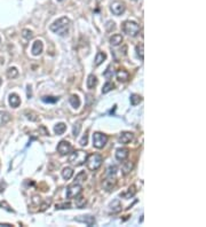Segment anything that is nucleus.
Here are the masks:
<instances>
[{"instance_id":"39448f33","label":"nucleus","mask_w":206,"mask_h":227,"mask_svg":"<svg viewBox=\"0 0 206 227\" xmlns=\"http://www.w3.org/2000/svg\"><path fill=\"white\" fill-rule=\"evenodd\" d=\"M108 142V137L106 134L101 133V132H95L93 134V146L97 149H101L106 146Z\"/></svg>"},{"instance_id":"4c0bfd02","label":"nucleus","mask_w":206,"mask_h":227,"mask_svg":"<svg viewBox=\"0 0 206 227\" xmlns=\"http://www.w3.org/2000/svg\"><path fill=\"white\" fill-rule=\"evenodd\" d=\"M106 30H108V31L115 30V28H116V25H115V22H112V21H109V22H106Z\"/></svg>"},{"instance_id":"f8f14e48","label":"nucleus","mask_w":206,"mask_h":227,"mask_svg":"<svg viewBox=\"0 0 206 227\" xmlns=\"http://www.w3.org/2000/svg\"><path fill=\"white\" fill-rule=\"evenodd\" d=\"M8 102H9V106L12 108H17V107H20L21 99H20V97H18L16 93H12V94H9Z\"/></svg>"},{"instance_id":"72a5a7b5","label":"nucleus","mask_w":206,"mask_h":227,"mask_svg":"<svg viewBox=\"0 0 206 227\" xmlns=\"http://www.w3.org/2000/svg\"><path fill=\"white\" fill-rule=\"evenodd\" d=\"M117 170H118V167L116 166V165H111V166L108 167V176L109 177H112V176H115L117 172Z\"/></svg>"},{"instance_id":"bb28decb","label":"nucleus","mask_w":206,"mask_h":227,"mask_svg":"<svg viewBox=\"0 0 206 227\" xmlns=\"http://www.w3.org/2000/svg\"><path fill=\"white\" fill-rule=\"evenodd\" d=\"M132 169H133V163H132V162H126V163L123 165V169H121V171H123V174H124V176L128 174L131 171H132Z\"/></svg>"},{"instance_id":"e433bc0d","label":"nucleus","mask_w":206,"mask_h":227,"mask_svg":"<svg viewBox=\"0 0 206 227\" xmlns=\"http://www.w3.org/2000/svg\"><path fill=\"white\" fill-rule=\"evenodd\" d=\"M55 208H56V210L57 209H70L71 208V203H61V204H56L55 205Z\"/></svg>"},{"instance_id":"7ed1b4c3","label":"nucleus","mask_w":206,"mask_h":227,"mask_svg":"<svg viewBox=\"0 0 206 227\" xmlns=\"http://www.w3.org/2000/svg\"><path fill=\"white\" fill-rule=\"evenodd\" d=\"M123 31L127 36H131V37H135L137 36L140 31V27L139 24L136 22H134V21H125L123 23Z\"/></svg>"},{"instance_id":"c03bdc74","label":"nucleus","mask_w":206,"mask_h":227,"mask_svg":"<svg viewBox=\"0 0 206 227\" xmlns=\"http://www.w3.org/2000/svg\"><path fill=\"white\" fill-rule=\"evenodd\" d=\"M57 1H62V0H57Z\"/></svg>"},{"instance_id":"7c9ffc66","label":"nucleus","mask_w":206,"mask_h":227,"mask_svg":"<svg viewBox=\"0 0 206 227\" xmlns=\"http://www.w3.org/2000/svg\"><path fill=\"white\" fill-rule=\"evenodd\" d=\"M113 87H115V85H113L112 83H110V82H106L104 85H103V88H102V93L106 94V93H109L110 91L113 90Z\"/></svg>"},{"instance_id":"4be33fe9","label":"nucleus","mask_w":206,"mask_h":227,"mask_svg":"<svg viewBox=\"0 0 206 227\" xmlns=\"http://www.w3.org/2000/svg\"><path fill=\"white\" fill-rule=\"evenodd\" d=\"M65 131H67V125L64 123H59L54 126V132H55V134H57V135L63 134Z\"/></svg>"},{"instance_id":"49530a36","label":"nucleus","mask_w":206,"mask_h":227,"mask_svg":"<svg viewBox=\"0 0 206 227\" xmlns=\"http://www.w3.org/2000/svg\"><path fill=\"white\" fill-rule=\"evenodd\" d=\"M133 1H136V0H133Z\"/></svg>"},{"instance_id":"58836bf2","label":"nucleus","mask_w":206,"mask_h":227,"mask_svg":"<svg viewBox=\"0 0 206 227\" xmlns=\"http://www.w3.org/2000/svg\"><path fill=\"white\" fill-rule=\"evenodd\" d=\"M87 141H88V135H87V134L85 133V134L83 135V138H81L80 142H79L80 146H83V147H84V146H86V145H87Z\"/></svg>"},{"instance_id":"423d86ee","label":"nucleus","mask_w":206,"mask_h":227,"mask_svg":"<svg viewBox=\"0 0 206 227\" xmlns=\"http://www.w3.org/2000/svg\"><path fill=\"white\" fill-rule=\"evenodd\" d=\"M81 186L79 184H73L69 186L67 189V198H76L78 195L81 194Z\"/></svg>"},{"instance_id":"6ab92c4d","label":"nucleus","mask_w":206,"mask_h":227,"mask_svg":"<svg viewBox=\"0 0 206 227\" xmlns=\"http://www.w3.org/2000/svg\"><path fill=\"white\" fill-rule=\"evenodd\" d=\"M96 84H97L96 76H95V75H90V76H88V78H87V80H86L87 87H88L90 90H92V88H94V87L96 86Z\"/></svg>"},{"instance_id":"aec40b11","label":"nucleus","mask_w":206,"mask_h":227,"mask_svg":"<svg viewBox=\"0 0 206 227\" xmlns=\"http://www.w3.org/2000/svg\"><path fill=\"white\" fill-rule=\"evenodd\" d=\"M106 59V54L103 53V52H99L96 54V56H95V61H94V66L95 67H99L100 64L103 63V61Z\"/></svg>"},{"instance_id":"cd10ccee","label":"nucleus","mask_w":206,"mask_h":227,"mask_svg":"<svg viewBox=\"0 0 206 227\" xmlns=\"http://www.w3.org/2000/svg\"><path fill=\"white\" fill-rule=\"evenodd\" d=\"M130 100H131V104H132V106H137V104L142 101V98L140 97L139 94H132L130 98Z\"/></svg>"},{"instance_id":"473e14b6","label":"nucleus","mask_w":206,"mask_h":227,"mask_svg":"<svg viewBox=\"0 0 206 227\" xmlns=\"http://www.w3.org/2000/svg\"><path fill=\"white\" fill-rule=\"evenodd\" d=\"M22 36H23V38H25L27 40H30L31 38L33 37V34H32V31L29 30V29H24V30L22 31Z\"/></svg>"},{"instance_id":"412c9836","label":"nucleus","mask_w":206,"mask_h":227,"mask_svg":"<svg viewBox=\"0 0 206 227\" xmlns=\"http://www.w3.org/2000/svg\"><path fill=\"white\" fill-rule=\"evenodd\" d=\"M10 120V115L7 111H0V126L6 125Z\"/></svg>"},{"instance_id":"f03ea898","label":"nucleus","mask_w":206,"mask_h":227,"mask_svg":"<svg viewBox=\"0 0 206 227\" xmlns=\"http://www.w3.org/2000/svg\"><path fill=\"white\" fill-rule=\"evenodd\" d=\"M87 157H88V155H87L86 151L75 150V151H72V153L70 154L69 162L72 164V165L79 166V165H83V164H85V162H86V160H87Z\"/></svg>"},{"instance_id":"1a4fd4ad","label":"nucleus","mask_w":206,"mask_h":227,"mask_svg":"<svg viewBox=\"0 0 206 227\" xmlns=\"http://www.w3.org/2000/svg\"><path fill=\"white\" fill-rule=\"evenodd\" d=\"M75 220L79 221V223H84L87 226H93L95 224V218L93 216H79V217L75 218Z\"/></svg>"},{"instance_id":"ddd939ff","label":"nucleus","mask_w":206,"mask_h":227,"mask_svg":"<svg viewBox=\"0 0 206 227\" xmlns=\"http://www.w3.org/2000/svg\"><path fill=\"white\" fill-rule=\"evenodd\" d=\"M130 155V150L126 148H119L116 151V158L118 161H125Z\"/></svg>"},{"instance_id":"a19ab883","label":"nucleus","mask_w":206,"mask_h":227,"mask_svg":"<svg viewBox=\"0 0 206 227\" xmlns=\"http://www.w3.org/2000/svg\"><path fill=\"white\" fill-rule=\"evenodd\" d=\"M27 88H28V98L30 99V98H31V86H30V85H28Z\"/></svg>"},{"instance_id":"ea45409f","label":"nucleus","mask_w":206,"mask_h":227,"mask_svg":"<svg viewBox=\"0 0 206 227\" xmlns=\"http://www.w3.org/2000/svg\"><path fill=\"white\" fill-rule=\"evenodd\" d=\"M111 69H110V68H108V69H106V72H104V76L106 77V78H111V77H112V72H111Z\"/></svg>"},{"instance_id":"f257e3e1","label":"nucleus","mask_w":206,"mask_h":227,"mask_svg":"<svg viewBox=\"0 0 206 227\" xmlns=\"http://www.w3.org/2000/svg\"><path fill=\"white\" fill-rule=\"evenodd\" d=\"M70 28V20L68 17L63 16L56 20L54 23L50 24V31H53L54 34H59V36H67L69 32Z\"/></svg>"},{"instance_id":"9b49d317","label":"nucleus","mask_w":206,"mask_h":227,"mask_svg":"<svg viewBox=\"0 0 206 227\" xmlns=\"http://www.w3.org/2000/svg\"><path fill=\"white\" fill-rule=\"evenodd\" d=\"M43 50H44V45H43V41L41 40H36L32 45V48H31V52L33 54L34 56H38L40 54L43 53Z\"/></svg>"},{"instance_id":"2f4dec72","label":"nucleus","mask_w":206,"mask_h":227,"mask_svg":"<svg viewBox=\"0 0 206 227\" xmlns=\"http://www.w3.org/2000/svg\"><path fill=\"white\" fill-rule=\"evenodd\" d=\"M41 100H43L44 102H46V103H55V102H57V101L60 100V98H57V97H43Z\"/></svg>"},{"instance_id":"0eeeda50","label":"nucleus","mask_w":206,"mask_h":227,"mask_svg":"<svg viewBox=\"0 0 206 227\" xmlns=\"http://www.w3.org/2000/svg\"><path fill=\"white\" fill-rule=\"evenodd\" d=\"M71 150H72V147H71V145H70L68 141L63 140L57 145V151H59L60 155H62V156L69 155V154L71 153Z\"/></svg>"},{"instance_id":"dca6fc26","label":"nucleus","mask_w":206,"mask_h":227,"mask_svg":"<svg viewBox=\"0 0 206 227\" xmlns=\"http://www.w3.org/2000/svg\"><path fill=\"white\" fill-rule=\"evenodd\" d=\"M69 102H70V104L72 106L73 109H78V108L80 107V104H81V101H80L79 97H78V95H76V94H73V95H71V97H70Z\"/></svg>"},{"instance_id":"2eb2a0df","label":"nucleus","mask_w":206,"mask_h":227,"mask_svg":"<svg viewBox=\"0 0 206 227\" xmlns=\"http://www.w3.org/2000/svg\"><path fill=\"white\" fill-rule=\"evenodd\" d=\"M121 210V204L119 200H115L112 203L110 204V214H118Z\"/></svg>"},{"instance_id":"c756f323","label":"nucleus","mask_w":206,"mask_h":227,"mask_svg":"<svg viewBox=\"0 0 206 227\" xmlns=\"http://www.w3.org/2000/svg\"><path fill=\"white\" fill-rule=\"evenodd\" d=\"M143 50H144L143 44H140V45H137V46L135 47V50H136L137 56L140 57V60H141V61H143V59H144V53H143Z\"/></svg>"},{"instance_id":"37998d69","label":"nucleus","mask_w":206,"mask_h":227,"mask_svg":"<svg viewBox=\"0 0 206 227\" xmlns=\"http://www.w3.org/2000/svg\"><path fill=\"white\" fill-rule=\"evenodd\" d=\"M1 84H3V80H1V78H0V86H1Z\"/></svg>"},{"instance_id":"5701e85b","label":"nucleus","mask_w":206,"mask_h":227,"mask_svg":"<svg viewBox=\"0 0 206 227\" xmlns=\"http://www.w3.org/2000/svg\"><path fill=\"white\" fill-rule=\"evenodd\" d=\"M121 43H123L121 34H113L112 37L110 38V44H111L112 46H118V45H120Z\"/></svg>"},{"instance_id":"b1692460","label":"nucleus","mask_w":206,"mask_h":227,"mask_svg":"<svg viewBox=\"0 0 206 227\" xmlns=\"http://www.w3.org/2000/svg\"><path fill=\"white\" fill-rule=\"evenodd\" d=\"M73 176V169L72 167H64L63 171H62V177H63V179H65V180H69V179H71Z\"/></svg>"},{"instance_id":"79ce46f5","label":"nucleus","mask_w":206,"mask_h":227,"mask_svg":"<svg viewBox=\"0 0 206 227\" xmlns=\"http://www.w3.org/2000/svg\"><path fill=\"white\" fill-rule=\"evenodd\" d=\"M3 226H5V227H9V226H12V224H0V227H3Z\"/></svg>"},{"instance_id":"9d476101","label":"nucleus","mask_w":206,"mask_h":227,"mask_svg":"<svg viewBox=\"0 0 206 227\" xmlns=\"http://www.w3.org/2000/svg\"><path fill=\"white\" fill-rule=\"evenodd\" d=\"M132 140H133V133H132V132H123V133H120V135L118 137V141L123 145L130 144Z\"/></svg>"},{"instance_id":"f704fd0d","label":"nucleus","mask_w":206,"mask_h":227,"mask_svg":"<svg viewBox=\"0 0 206 227\" xmlns=\"http://www.w3.org/2000/svg\"><path fill=\"white\" fill-rule=\"evenodd\" d=\"M80 130H81V125H80L79 123L75 124V125H73V129H72V134L75 135V137H77V135L79 134Z\"/></svg>"},{"instance_id":"f3484780","label":"nucleus","mask_w":206,"mask_h":227,"mask_svg":"<svg viewBox=\"0 0 206 227\" xmlns=\"http://www.w3.org/2000/svg\"><path fill=\"white\" fill-rule=\"evenodd\" d=\"M135 194H136V187H135L134 185H132V186L127 189V192L120 194V197H124V198H131V197H133Z\"/></svg>"},{"instance_id":"4468645a","label":"nucleus","mask_w":206,"mask_h":227,"mask_svg":"<svg viewBox=\"0 0 206 227\" xmlns=\"http://www.w3.org/2000/svg\"><path fill=\"white\" fill-rule=\"evenodd\" d=\"M116 76L117 79L119 80V82H123V83H125V82L130 79V74L126 70H124V69H119V70L117 71Z\"/></svg>"},{"instance_id":"a878e982","label":"nucleus","mask_w":206,"mask_h":227,"mask_svg":"<svg viewBox=\"0 0 206 227\" xmlns=\"http://www.w3.org/2000/svg\"><path fill=\"white\" fill-rule=\"evenodd\" d=\"M86 173L84 172V171H81V172H79V173L77 174L76 178H75V184H81V182H84V181L86 180Z\"/></svg>"},{"instance_id":"6e6552de","label":"nucleus","mask_w":206,"mask_h":227,"mask_svg":"<svg viewBox=\"0 0 206 227\" xmlns=\"http://www.w3.org/2000/svg\"><path fill=\"white\" fill-rule=\"evenodd\" d=\"M110 9L112 12L113 15H116V16H119L121 14L125 12L126 9V7H125V3H119V1H117V3H113L110 7Z\"/></svg>"},{"instance_id":"c85d7f7f","label":"nucleus","mask_w":206,"mask_h":227,"mask_svg":"<svg viewBox=\"0 0 206 227\" xmlns=\"http://www.w3.org/2000/svg\"><path fill=\"white\" fill-rule=\"evenodd\" d=\"M85 204H86V200H85V197L83 196H78L76 197V207L79 208V209H83L85 207Z\"/></svg>"},{"instance_id":"a211bd4d","label":"nucleus","mask_w":206,"mask_h":227,"mask_svg":"<svg viewBox=\"0 0 206 227\" xmlns=\"http://www.w3.org/2000/svg\"><path fill=\"white\" fill-rule=\"evenodd\" d=\"M116 184H117L116 179H111V178H109V179H106V180L103 182V187H104L106 190L110 192V190H112L113 188H115Z\"/></svg>"},{"instance_id":"20e7f679","label":"nucleus","mask_w":206,"mask_h":227,"mask_svg":"<svg viewBox=\"0 0 206 227\" xmlns=\"http://www.w3.org/2000/svg\"><path fill=\"white\" fill-rule=\"evenodd\" d=\"M102 164V157L99 154H94L90 156L87 157L86 160V165L88 167V170L90 171H96Z\"/></svg>"},{"instance_id":"c9c22d12","label":"nucleus","mask_w":206,"mask_h":227,"mask_svg":"<svg viewBox=\"0 0 206 227\" xmlns=\"http://www.w3.org/2000/svg\"><path fill=\"white\" fill-rule=\"evenodd\" d=\"M0 208H1V209L3 208L5 210L9 211V212H14V210H13V209H10V207L8 205V204H7L6 201H1V202H0Z\"/></svg>"},{"instance_id":"a18cd8bd","label":"nucleus","mask_w":206,"mask_h":227,"mask_svg":"<svg viewBox=\"0 0 206 227\" xmlns=\"http://www.w3.org/2000/svg\"><path fill=\"white\" fill-rule=\"evenodd\" d=\"M0 43H1V38H0Z\"/></svg>"},{"instance_id":"393cba45","label":"nucleus","mask_w":206,"mask_h":227,"mask_svg":"<svg viewBox=\"0 0 206 227\" xmlns=\"http://www.w3.org/2000/svg\"><path fill=\"white\" fill-rule=\"evenodd\" d=\"M7 77L10 78V79H13V78H16L18 76V70H17L15 67H10L8 68V70H7Z\"/></svg>"}]
</instances>
